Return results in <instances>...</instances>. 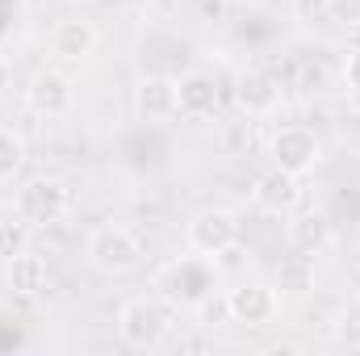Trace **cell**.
<instances>
[{
    "instance_id": "obj_8",
    "label": "cell",
    "mask_w": 360,
    "mask_h": 356,
    "mask_svg": "<svg viewBox=\"0 0 360 356\" xmlns=\"http://www.w3.org/2000/svg\"><path fill=\"white\" fill-rule=\"evenodd\" d=\"M231 302V319L239 327H269L281 314V285L272 281H239L235 289H226Z\"/></svg>"
},
{
    "instance_id": "obj_23",
    "label": "cell",
    "mask_w": 360,
    "mask_h": 356,
    "mask_svg": "<svg viewBox=\"0 0 360 356\" xmlns=\"http://www.w3.org/2000/svg\"><path fill=\"white\" fill-rule=\"evenodd\" d=\"M260 352H264V356H293V352H302V344H289V340H276V344H264Z\"/></svg>"
},
{
    "instance_id": "obj_14",
    "label": "cell",
    "mask_w": 360,
    "mask_h": 356,
    "mask_svg": "<svg viewBox=\"0 0 360 356\" xmlns=\"http://www.w3.org/2000/svg\"><path fill=\"white\" fill-rule=\"evenodd\" d=\"M176 92H180V117L205 122V117L218 113L222 92H218V80H214L210 72H184L176 80Z\"/></svg>"
},
{
    "instance_id": "obj_6",
    "label": "cell",
    "mask_w": 360,
    "mask_h": 356,
    "mask_svg": "<svg viewBox=\"0 0 360 356\" xmlns=\"http://www.w3.org/2000/svg\"><path fill=\"white\" fill-rule=\"evenodd\" d=\"M272 168H285L293 177H310L323 164V139L310 126H276L269 139Z\"/></svg>"
},
{
    "instance_id": "obj_16",
    "label": "cell",
    "mask_w": 360,
    "mask_h": 356,
    "mask_svg": "<svg viewBox=\"0 0 360 356\" xmlns=\"http://www.w3.org/2000/svg\"><path fill=\"white\" fill-rule=\"evenodd\" d=\"M331 336H335V344H340V348L360 352V298L340 302V310L331 314Z\"/></svg>"
},
{
    "instance_id": "obj_22",
    "label": "cell",
    "mask_w": 360,
    "mask_h": 356,
    "mask_svg": "<svg viewBox=\"0 0 360 356\" xmlns=\"http://www.w3.org/2000/svg\"><path fill=\"white\" fill-rule=\"evenodd\" d=\"M344 80H348V89L360 96V46L348 55V63H344Z\"/></svg>"
},
{
    "instance_id": "obj_10",
    "label": "cell",
    "mask_w": 360,
    "mask_h": 356,
    "mask_svg": "<svg viewBox=\"0 0 360 356\" xmlns=\"http://www.w3.org/2000/svg\"><path fill=\"white\" fill-rule=\"evenodd\" d=\"M46 46H51V55L59 63H84L89 55H96V46H101V30L92 25L89 17H63V21L51 25Z\"/></svg>"
},
{
    "instance_id": "obj_4",
    "label": "cell",
    "mask_w": 360,
    "mask_h": 356,
    "mask_svg": "<svg viewBox=\"0 0 360 356\" xmlns=\"http://www.w3.org/2000/svg\"><path fill=\"white\" fill-rule=\"evenodd\" d=\"M84 256H89V265L96 268V272L122 276V272H130V268L143 265V239H139L130 227H122V222H105V227H96L89 235Z\"/></svg>"
},
{
    "instance_id": "obj_20",
    "label": "cell",
    "mask_w": 360,
    "mask_h": 356,
    "mask_svg": "<svg viewBox=\"0 0 360 356\" xmlns=\"http://www.w3.org/2000/svg\"><path fill=\"white\" fill-rule=\"evenodd\" d=\"M25 243H30V222H21V218H4V222H0V256L8 260V256L25 252Z\"/></svg>"
},
{
    "instance_id": "obj_2",
    "label": "cell",
    "mask_w": 360,
    "mask_h": 356,
    "mask_svg": "<svg viewBox=\"0 0 360 356\" xmlns=\"http://www.w3.org/2000/svg\"><path fill=\"white\" fill-rule=\"evenodd\" d=\"M239 235H243V222H239V214H235L231 205H201V210L184 222V243H188V252L210 256V260L235 252V248H239Z\"/></svg>"
},
{
    "instance_id": "obj_5",
    "label": "cell",
    "mask_w": 360,
    "mask_h": 356,
    "mask_svg": "<svg viewBox=\"0 0 360 356\" xmlns=\"http://www.w3.org/2000/svg\"><path fill=\"white\" fill-rule=\"evenodd\" d=\"M68 210H72V193L55 177H30L17 189V201H13V214L30 227H55L68 218Z\"/></svg>"
},
{
    "instance_id": "obj_24",
    "label": "cell",
    "mask_w": 360,
    "mask_h": 356,
    "mask_svg": "<svg viewBox=\"0 0 360 356\" xmlns=\"http://www.w3.org/2000/svg\"><path fill=\"white\" fill-rule=\"evenodd\" d=\"M8 84V68H4V59H0V89Z\"/></svg>"
},
{
    "instance_id": "obj_3",
    "label": "cell",
    "mask_w": 360,
    "mask_h": 356,
    "mask_svg": "<svg viewBox=\"0 0 360 356\" xmlns=\"http://www.w3.org/2000/svg\"><path fill=\"white\" fill-rule=\"evenodd\" d=\"M168 302L164 298H126L117 310V336L134 352H151L168 340Z\"/></svg>"
},
{
    "instance_id": "obj_7",
    "label": "cell",
    "mask_w": 360,
    "mask_h": 356,
    "mask_svg": "<svg viewBox=\"0 0 360 356\" xmlns=\"http://www.w3.org/2000/svg\"><path fill=\"white\" fill-rule=\"evenodd\" d=\"M25 105H30V113H38V117H46V122L68 117V113L76 109V84H72V76L59 72V68L34 72V76L25 80Z\"/></svg>"
},
{
    "instance_id": "obj_17",
    "label": "cell",
    "mask_w": 360,
    "mask_h": 356,
    "mask_svg": "<svg viewBox=\"0 0 360 356\" xmlns=\"http://www.w3.org/2000/svg\"><path fill=\"white\" fill-rule=\"evenodd\" d=\"M21 168H25V139L13 126H0V184L21 177Z\"/></svg>"
},
{
    "instance_id": "obj_11",
    "label": "cell",
    "mask_w": 360,
    "mask_h": 356,
    "mask_svg": "<svg viewBox=\"0 0 360 356\" xmlns=\"http://www.w3.org/2000/svg\"><path fill=\"white\" fill-rule=\"evenodd\" d=\"M285 239L302 256H323L335 243V227L323 210H293L289 222H285Z\"/></svg>"
},
{
    "instance_id": "obj_18",
    "label": "cell",
    "mask_w": 360,
    "mask_h": 356,
    "mask_svg": "<svg viewBox=\"0 0 360 356\" xmlns=\"http://www.w3.org/2000/svg\"><path fill=\"white\" fill-rule=\"evenodd\" d=\"M193 314H197V327H226V323H235L231 319V302H226V293H205L197 306H193Z\"/></svg>"
},
{
    "instance_id": "obj_1",
    "label": "cell",
    "mask_w": 360,
    "mask_h": 356,
    "mask_svg": "<svg viewBox=\"0 0 360 356\" xmlns=\"http://www.w3.org/2000/svg\"><path fill=\"white\" fill-rule=\"evenodd\" d=\"M214 260L210 256H180L155 272V298L176 310H193L205 293H214Z\"/></svg>"
},
{
    "instance_id": "obj_13",
    "label": "cell",
    "mask_w": 360,
    "mask_h": 356,
    "mask_svg": "<svg viewBox=\"0 0 360 356\" xmlns=\"http://www.w3.org/2000/svg\"><path fill=\"white\" fill-rule=\"evenodd\" d=\"M235 105L248 117H269V113H276V105H281V80L269 76V72H260V68L239 72L235 76Z\"/></svg>"
},
{
    "instance_id": "obj_19",
    "label": "cell",
    "mask_w": 360,
    "mask_h": 356,
    "mask_svg": "<svg viewBox=\"0 0 360 356\" xmlns=\"http://www.w3.org/2000/svg\"><path fill=\"white\" fill-rule=\"evenodd\" d=\"M310 281H314V256L293 252L281 265V289H310Z\"/></svg>"
},
{
    "instance_id": "obj_9",
    "label": "cell",
    "mask_w": 360,
    "mask_h": 356,
    "mask_svg": "<svg viewBox=\"0 0 360 356\" xmlns=\"http://www.w3.org/2000/svg\"><path fill=\"white\" fill-rule=\"evenodd\" d=\"M134 109L143 122L151 126H164L180 117V92H176V76H164V72H147L134 80Z\"/></svg>"
},
{
    "instance_id": "obj_21",
    "label": "cell",
    "mask_w": 360,
    "mask_h": 356,
    "mask_svg": "<svg viewBox=\"0 0 360 356\" xmlns=\"http://www.w3.org/2000/svg\"><path fill=\"white\" fill-rule=\"evenodd\" d=\"M327 21L340 30H360V0H327Z\"/></svg>"
},
{
    "instance_id": "obj_12",
    "label": "cell",
    "mask_w": 360,
    "mask_h": 356,
    "mask_svg": "<svg viewBox=\"0 0 360 356\" xmlns=\"http://www.w3.org/2000/svg\"><path fill=\"white\" fill-rule=\"evenodd\" d=\"M252 201L264 210V214H293L302 205V177L285 172V168H269L264 177L252 184Z\"/></svg>"
},
{
    "instance_id": "obj_15",
    "label": "cell",
    "mask_w": 360,
    "mask_h": 356,
    "mask_svg": "<svg viewBox=\"0 0 360 356\" xmlns=\"http://www.w3.org/2000/svg\"><path fill=\"white\" fill-rule=\"evenodd\" d=\"M46 281H51V268H46L42 256H34L30 248L17 252V256H8V289H13V293L38 298V293L46 289Z\"/></svg>"
}]
</instances>
